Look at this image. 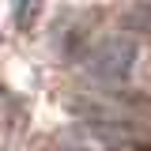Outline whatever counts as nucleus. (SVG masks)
<instances>
[{"label":"nucleus","instance_id":"1","mask_svg":"<svg viewBox=\"0 0 151 151\" xmlns=\"http://www.w3.org/2000/svg\"><path fill=\"white\" fill-rule=\"evenodd\" d=\"M136 60H140V42L129 34H106L91 53H87V76L94 83H106V87H121L129 83L136 72Z\"/></svg>","mask_w":151,"mask_h":151},{"label":"nucleus","instance_id":"2","mask_svg":"<svg viewBox=\"0 0 151 151\" xmlns=\"http://www.w3.org/2000/svg\"><path fill=\"white\" fill-rule=\"evenodd\" d=\"M125 27L136 30V34H151V0H144V4L125 12Z\"/></svg>","mask_w":151,"mask_h":151},{"label":"nucleus","instance_id":"3","mask_svg":"<svg viewBox=\"0 0 151 151\" xmlns=\"http://www.w3.org/2000/svg\"><path fill=\"white\" fill-rule=\"evenodd\" d=\"M38 0H12V19H15V27H27L30 15H34Z\"/></svg>","mask_w":151,"mask_h":151},{"label":"nucleus","instance_id":"4","mask_svg":"<svg viewBox=\"0 0 151 151\" xmlns=\"http://www.w3.org/2000/svg\"><path fill=\"white\" fill-rule=\"evenodd\" d=\"M64 151H87V147H64Z\"/></svg>","mask_w":151,"mask_h":151}]
</instances>
